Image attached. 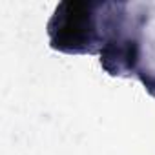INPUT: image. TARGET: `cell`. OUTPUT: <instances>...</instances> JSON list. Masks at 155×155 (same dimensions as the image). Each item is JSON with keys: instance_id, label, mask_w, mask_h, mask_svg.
Instances as JSON below:
<instances>
[{"instance_id": "obj_1", "label": "cell", "mask_w": 155, "mask_h": 155, "mask_svg": "<svg viewBox=\"0 0 155 155\" xmlns=\"http://www.w3.org/2000/svg\"><path fill=\"white\" fill-rule=\"evenodd\" d=\"M91 15L90 6L84 2H62L49 24L51 42L64 51H81L91 40Z\"/></svg>"}]
</instances>
